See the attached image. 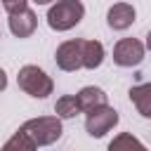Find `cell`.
Returning a JSON list of instances; mask_svg holds the SVG:
<instances>
[{"label": "cell", "instance_id": "cell-14", "mask_svg": "<svg viewBox=\"0 0 151 151\" xmlns=\"http://www.w3.org/2000/svg\"><path fill=\"white\" fill-rule=\"evenodd\" d=\"M54 113H57L59 118H76V116L80 113V106H78L76 94H64V97H59L57 104H54Z\"/></svg>", "mask_w": 151, "mask_h": 151}, {"label": "cell", "instance_id": "cell-6", "mask_svg": "<svg viewBox=\"0 0 151 151\" xmlns=\"http://www.w3.org/2000/svg\"><path fill=\"white\" fill-rule=\"evenodd\" d=\"M54 61L61 71H78L83 68V40H66L57 47Z\"/></svg>", "mask_w": 151, "mask_h": 151}, {"label": "cell", "instance_id": "cell-15", "mask_svg": "<svg viewBox=\"0 0 151 151\" xmlns=\"http://www.w3.org/2000/svg\"><path fill=\"white\" fill-rule=\"evenodd\" d=\"M2 7L12 17V14H19V12L28 9V0H2Z\"/></svg>", "mask_w": 151, "mask_h": 151}, {"label": "cell", "instance_id": "cell-11", "mask_svg": "<svg viewBox=\"0 0 151 151\" xmlns=\"http://www.w3.org/2000/svg\"><path fill=\"white\" fill-rule=\"evenodd\" d=\"M104 61V45L99 40H83V68H99Z\"/></svg>", "mask_w": 151, "mask_h": 151}, {"label": "cell", "instance_id": "cell-9", "mask_svg": "<svg viewBox=\"0 0 151 151\" xmlns=\"http://www.w3.org/2000/svg\"><path fill=\"white\" fill-rule=\"evenodd\" d=\"M76 99H78V106H80V111H92V109H99V106H106L109 104V94L101 90V87H94V85H87V87H83L78 94H76Z\"/></svg>", "mask_w": 151, "mask_h": 151}, {"label": "cell", "instance_id": "cell-10", "mask_svg": "<svg viewBox=\"0 0 151 151\" xmlns=\"http://www.w3.org/2000/svg\"><path fill=\"white\" fill-rule=\"evenodd\" d=\"M127 94H130V101L134 104L137 113L144 118H151V83L134 85V87H130Z\"/></svg>", "mask_w": 151, "mask_h": 151}, {"label": "cell", "instance_id": "cell-2", "mask_svg": "<svg viewBox=\"0 0 151 151\" xmlns=\"http://www.w3.org/2000/svg\"><path fill=\"white\" fill-rule=\"evenodd\" d=\"M21 130L33 139L35 146H50L61 137V118L59 116H40L31 118L21 125Z\"/></svg>", "mask_w": 151, "mask_h": 151}, {"label": "cell", "instance_id": "cell-12", "mask_svg": "<svg viewBox=\"0 0 151 151\" xmlns=\"http://www.w3.org/2000/svg\"><path fill=\"white\" fill-rule=\"evenodd\" d=\"M109 151H149L132 132H120L109 142Z\"/></svg>", "mask_w": 151, "mask_h": 151}, {"label": "cell", "instance_id": "cell-4", "mask_svg": "<svg viewBox=\"0 0 151 151\" xmlns=\"http://www.w3.org/2000/svg\"><path fill=\"white\" fill-rule=\"evenodd\" d=\"M118 125V111L113 106H99V109H92L87 111V118H85V130L90 137H104L106 132H111L113 127Z\"/></svg>", "mask_w": 151, "mask_h": 151}, {"label": "cell", "instance_id": "cell-18", "mask_svg": "<svg viewBox=\"0 0 151 151\" xmlns=\"http://www.w3.org/2000/svg\"><path fill=\"white\" fill-rule=\"evenodd\" d=\"M35 5H50V2H57V0H33Z\"/></svg>", "mask_w": 151, "mask_h": 151}, {"label": "cell", "instance_id": "cell-3", "mask_svg": "<svg viewBox=\"0 0 151 151\" xmlns=\"http://www.w3.org/2000/svg\"><path fill=\"white\" fill-rule=\"evenodd\" d=\"M17 83H19V87H21L26 94H31V97H35V99H45V97L52 94V90H54L52 78H50L42 68L33 66V64L19 68Z\"/></svg>", "mask_w": 151, "mask_h": 151}, {"label": "cell", "instance_id": "cell-1", "mask_svg": "<svg viewBox=\"0 0 151 151\" xmlns=\"http://www.w3.org/2000/svg\"><path fill=\"white\" fill-rule=\"evenodd\" d=\"M85 17V5L80 0H57L47 9V26L52 31H71L73 26L80 24Z\"/></svg>", "mask_w": 151, "mask_h": 151}, {"label": "cell", "instance_id": "cell-17", "mask_svg": "<svg viewBox=\"0 0 151 151\" xmlns=\"http://www.w3.org/2000/svg\"><path fill=\"white\" fill-rule=\"evenodd\" d=\"M146 50H149V52H151V31H149V33H146Z\"/></svg>", "mask_w": 151, "mask_h": 151}, {"label": "cell", "instance_id": "cell-5", "mask_svg": "<svg viewBox=\"0 0 151 151\" xmlns=\"http://www.w3.org/2000/svg\"><path fill=\"white\" fill-rule=\"evenodd\" d=\"M144 45L137 40V38H123L116 42L113 47V64L116 66H123V68H132V66H139L144 61Z\"/></svg>", "mask_w": 151, "mask_h": 151}, {"label": "cell", "instance_id": "cell-7", "mask_svg": "<svg viewBox=\"0 0 151 151\" xmlns=\"http://www.w3.org/2000/svg\"><path fill=\"white\" fill-rule=\"evenodd\" d=\"M134 17H137V12H134V7L130 2H116L106 12V24L113 31H125V28H130L134 24Z\"/></svg>", "mask_w": 151, "mask_h": 151}, {"label": "cell", "instance_id": "cell-13", "mask_svg": "<svg viewBox=\"0 0 151 151\" xmlns=\"http://www.w3.org/2000/svg\"><path fill=\"white\" fill-rule=\"evenodd\" d=\"M35 149H38V146L33 144V139L19 127V130L5 142V146H2L0 151H35Z\"/></svg>", "mask_w": 151, "mask_h": 151}, {"label": "cell", "instance_id": "cell-8", "mask_svg": "<svg viewBox=\"0 0 151 151\" xmlns=\"http://www.w3.org/2000/svg\"><path fill=\"white\" fill-rule=\"evenodd\" d=\"M35 26H38V17L33 9H24L19 14H12L9 17V31L17 35V38H28L35 33Z\"/></svg>", "mask_w": 151, "mask_h": 151}, {"label": "cell", "instance_id": "cell-16", "mask_svg": "<svg viewBox=\"0 0 151 151\" xmlns=\"http://www.w3.org/2000/svg\"><path fill=\"white\" fill-rule=\"evenodd\" d=\"M5 87H7V73H5L2 68H0V92H2Z\"/></svg>", "mask_w": 151, "mask_h": 151}]
</instances>
